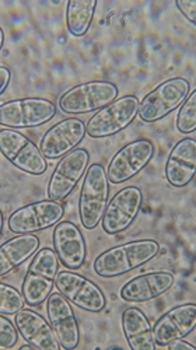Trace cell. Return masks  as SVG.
Returning a JSON list of instances; mask_svg holds the SVG:
<instances>
[{
    "mask_svg": "<svg viewBox=\"0 0 196 350\" xmlns=\"http://www.w3.org/2000/svg\"><path fill=\"white\" fill-rule=\"evenodd\" d=\"M160 252V244L153 239L133 240L101 252L94 259V272L104 279L132 272L153 260Z\"/></svg>",
    "mask_w": 196,
    "mask_h": 350,
    "instance_id": "1",
    "label": "cell"
},
{
    "mask_svg": "<svg viewBox=\"0 0 196 350\" xmlns=\"http://www.w3.org/2000/svg\"><path fill=\"white\" fill-rule=\"evenodd\" d=\"M59 264L58 255L49 247L41 248L33 256L21 284V293L28 306L38 307L48 301L59 273Z\"/></svg>",
    "mask_w": 196,
    "mask_h": 350,
    "instance_id": "2",
    "label": "cell"
},
{
    "mask_svg": "<svg viewBox=\"0 0 196 350\" xmlns=\"http://www.w3.org/2000/svg\"><path fill=\"white\" fill-rule=\"evenodd\" d=\"M109 180L101 164H92L84 177L79 196V217L86 230H94L108 208Z\"/></svg>",
    "mask_w": 196,
    "mask_h": 350,
    "instance_id": "3",
    "label": "cell"
},
{
    "mask_svg": "<svg viewBox=\"0 0 196 350\" xmlns=\"http://www.w3.org/2000/svg\"><path fill=\"white\" fill-rule=\"evenodd\" d=\"M191 93V81L185 77H173L160 83L146 94L139 105L137 116L146 124L158 122L180 108Z\"/></svg>",
    "mask_w": 196,
    "mask_h": 350,
    "instance_id": "4",
    "label": "cell"
},
{
    "mask_svg": "<svg viewBox=\"0 0 196 350\" xmlns=\"http://www.w3.org/2000/svg\"><path fill=\"white\" fill-rule=\"evenodd\" d=\"M118 97V87L111 81L97 80L77 84L65 92L58 101L59 109L66 115H83L97 112L114 103Z\"/></svg>",
    "mask_w": 196,
    "mask_h": 350,
    "instance_id": "5",
    "label": "cell"
},
{
    "mask_svg": "<svg viewBox=\"0 0 196 350\" xmlns=\"http://www.w3.org/2000/svg\"><path fill=\"white\" fill-rule=\"evenodd\" d=\"M56 115V105L41 97L17 98L0 105V125L8 129L38 128Z\"/></svg>",
    "mask_w": 196,
    "mask_h": 350,
    "instance_id": "6",
    "label": "cell"
},
{
    "mask_svg": "<svg viewBox=\"0 0 196 350\" xmlns=\"http://www.w3.org/2000/svg\"><path fill=\"white\" fill-rule=\"evenodd\" d=\"M136 96H124L97 111L86 125L87 135L93 139L111 137L126 129L139 113Z\"/></svg>",
    "mask_w": 196,
    "mask_h": 350,
    "instance_id": "7",
    "label": "cell"
},
{
    "mask_svg": "<svg viewBox=\"0 0 196 350\" xmlns=\"http://www.w3.org/2000/svg\"><path fill=\"white\" fill-rule=\"evenodd\" d=\"M64 215V205L59 202L45 199L14 211L9 217L8 227L17 236L36 234L38 231L58 226Z\"/></svg>",
    "mask_w": 196,
    "mask_h": 350,
    "instance_id": "8",
    "label": "cell"
},
{
    "mask_svg": "<svg viewBox=\"0 0 196 350\" xmlns=\"http://www.w3.org/2000/svg\"><path fill=\"white\" fill-rule=\"evenodd\" d=\"M0 152L16 168L30 175H41L48 168L46 159L37 144L14 129L0 131Z\"/></svg>",
    "mask_w": 196,
    "mask_h": 350,
    "instance_id": "9",
    "label": "cell"
},
{
    "mask_svg": "<svg viewBox=\"0 0 196 350\" xmlns=\"http://www.w3.org/2000/svg\"><path fill=\"white\" fill-rule=\"evenodd\" d=\"M55 287L70 304L87 312H101L107 306L102 290L93 280L74 271H59Z\"/></svg>",
    "mask_w": 196,
    "mask_h": 350,
    "instance_id": "10",
    "label": "cell"
},
{
    "mask_svg": "<svg viewBox=\"0 0 196 350\" xmlns=\"http://www.w3.org/2000/svg\"><path fill=\"white\" fill-rule=\"evenodd\" d=\"M154 156V144L149 139H137L120 149L111 159L107 175L112 184H122L145 170Z\"/></svg>",
    "mask_w": 196,
    "mask_h": 350,
    "instance_id": "11",
    "label": "cell"
},
{
    "mask_svg": "<svg viewBox=\"0 0 196 350\" xmlns=\"http://www.w3.org/2000/svg\"><path fill=\"white\" fill-rule=\"evenodd\" d=\"M143 205V193L137 187H125L111 198L101 227L108 236L126 231L140 213Z\"/></svg>",
    "mask_w": 196,
    "mask_h": 350,
    "instance_id": "12",
    "label": "cell"
},
{
    "mask_svg": "<svg viewBox=\"0 0 196 350\" xmlns=\"http://www.w3.org/2000/svg\"><path fill=\"white\" fill-rule=\"evenodd\" d=\"M90 163V153L86 149H76L65 156L55 167L49 184L48 199L61 202L66 199L86 175Z\"/></svg>",
    "mask_w": 196,
    "mask_h": 350,
    "instance_id": "13",
    "label": "cell"
},
{
    "mask_svg": "<svg viewBox=\"0 0 196 350\" xmlns=\"http://www.w3.org/2000/svg\"><path fill=\"white\" fill-rule=\"evenodd\" d=\"M86 124L79 118H66L49 128L41 137L40 149L46 160L64 159L77 149L86 136Z\"/></svg>",
    "mask_w": 196,
    "mask_h": 350,
    "instance_id": "14",
    "label": "cell"
},
{
    "mask_svg": "<svg viewBox=\"0 0 196 350\" xmlns=\"http://www.w3.org/2000/svg\"><path fill=\"white\" fill-rule=\"evenodd\" d=\"M196 328V304L185 303L164 312L153 327L157 346H168L174 340H182Z\"/></svg>",
    "mask_w": 196,
    "mask_h": 350,
    "instance_id": "15",
    "label": "cell"
},
{
    "mask_svg": "<svg viewBox=\"0 0 196 350\" xmlns=\"http://www.w3.org/2000/svg\"><path fill=\"white\" fill-rule=\"evenodd\" d=\"M53 250L61 264L69 271H79L86 264L87 244L81 230L72 221L64 220L53 228Z\"/></svg>",
    "mask_w": 196,
    "mask_h": 350,
    "instance_id": "16",
    "label": "cell"
},
{
    "mask_svg": "<svg viewBox=\"0 0 196 350\" xmlns=\"http://www.w3.org/2000/svg\"><path fill=\"white\" fill-rule=\"evenodd\" d=\"M46 314L61 346L74 350L80 343V328L70 303L61 293H52L46 301Z\"/></svg>",
    "mask_w": 196,
    "mask_h": 350,
    "instance_id": "17",
    "label": "cell"
},
{
    "mask_svg": "<svg viewBox=\"0 0 196 350\" xmlns=\"http://www.w3.org/2000/svg\"><path fill=\"white\" fill-rule=\"evenodd\" d=\"M176 283L171 272H146L130 279L121 288V299L128 303H146L165 295Z\"/></svg>",
    "mask_w": 196,
    "mask_h": 350,
    "instance_id": "18",
    "label": "cell"
},
{
    "mask_svg": "<svg viewBox=\"0 0 196 350\" xmlns=\"http://www.w3.org/2000/svg\"><path fill=\"white\" fill-rule=\"evenodd\" d=\"M165 180L174 188H184L196 175V140L184 137L176 143L168 154L165 168Z\"/></svg>",
    "mask_w": 196,
    "mask_h": 350,
    "instance_id": "19",
    "label": "cell"
},
{
    "mask_svg": "<svg viewBox=\"0 0 196 350\" xmlns=\"http://www.w3.org/2000/svg\"><path fill=\"white\" fill-rule=\"evenodd\" d=\"M14 324L27 342L37 350H61V343L48 321L34 310L24 308L14 315Z\"/></svg>",
    "mask_w": 196,
    "mask_h": 350,
    "instance_id": "20",
    "label": "cell"
},
{
    "mask_svg": "<svg viewBox=\"0 0 196 350\" xmlns=\"http://www.w3.org/2000/svg\"><path fill=\"white\" fill-rule=\"evenodd\" d=\"M121 325L130 350H156L153 327L142 310L128 307L122 312Z\"/></svg>",
    "mask_w": 196,
    "mask_h": 350,
    "instance_id": "21",
    "label": "cell"
},
{
    "mask_svg": "<svg viewBox=\"0 0 196 350\" xmlns=\"http://www.w3.org/2000/svg\"><path fill=\"white\" fill-rule=\"evenodd\" d=\"M40 251L36 234H21L5 241L0 247V276H6Z\"/></svg>",
    "mask_w": 196,
    "mask_h": 350,
    "instance_id": "22",
    "label": "cell"
},
{
    "mask_svg": "<svg viewBox=\"0 0 196 350\" xmlns=\"http://www.w3.org/2000/svg\"><path fill=\"white\" fill-rule=\"evenodd\" d=\"M97 3V0H69L66 8V27L70 36L80 38L89 33Z\"/></svg>",
    "mask_w": 196,
    "mask_h": 350,
    "instance_id": "23",
    "label": "cell"
},
{
    "mask_svg": "<svg viewBox=\"0 0 196 350\" xmlns=\"http://www.w3.org/2000/svg\"><path fill=\"white\" fill-rule=\"evenodd\" d=\"M176 126L180 133L189 135L196 132V89L189 93L184 104L180 107Z\"/></svg>",
    "mask_w": 196,
    "mask_h": 350,
    "instance_id": "24",
    "label": "cell"
},
{
    "mask_svg": "<svg viewBox=\"0 0 196 350\" xmlns=\"http://www.w3.org/2000/svg\"><path fill=\"white\" fill-rule=\"evenodd\" d=\"M24 304H27L25 299L16 287L8 283H0V314L16 315L24 310Z\"/></svg>",
    "mask_w": 196,
    "mask_h": 350,
    "instance_id": "25",
    "label": "cell"
},
{
    "mask_svg": "<svg viewBox=\"0 0 196 350\" xmlns=\"http://www.w3.org/2000/svg\"><path fill=\"white\" fill-rule=\"evenodd\" d=\"M18 329L16 324L6 317H0V349L10 350L18 342Z\"/></svg>",
    "mask_w": 196,
    "mask_h": 350,
    "instance_id": "26",
    "label": "cell"
},
{
    "mask_svg": "<svg viewBox=\"0 0 196 350\" xmlns=\"http://www.w3.org/2000/svg\"><path fill=\"white\" fill-rule=\"evenodd\" d=\"M176 6L182 16L196 27V0H177Z\"/></svg>",
    "mask_w": 196,
    "mask_h": 350,
    "instance_id": "27",
    "label": "cell"
},
{
    "mask_svg": "<svg viewBox=\"0 0 196 350\" xmlns=\"http://www.w3.org/2000/svg\"><path fill=\"white\" fill-rule=\"evenodd\" d=\"M12 81V70L6 66H0V94H5Z\"/></svg>",
    "mask_w": 196,
    "mask_h": 350,
    "instance_id": "28",
    "label": "cell"
},
{
    "mask_svg": "<svg viewBox=\"0 0 196 350\" xmlns=\"http://www.w3.org/2000/svg\"><path fill=\"white\" fill-rule=\"evenodd\" d=\"M168 350H196V347L186 340H174L167 346Z\"/></svg>",
    "mask_w": 196,
    "mask_h": 350,
    "instance_id": "29",
    "label": "cell"
},
{
    "mask_svg": "<svg viewBox=\"0 0 196 350\" xmlns=\"http://www.w3.org/2000/svg\"><path fill=\"white\" fill-rule=\"evenodd\" d=\"M5 46V31L3 28H0V48Z\"/></svg>",
    "mask_w": 196,
    "mask_h": 350,
    "instance_id": "30",
    "label": "cell"
},
{
    "mask_svg": "<svg viewBox=\"0 0 196 350\" xmlns=\"http://www.w3.org/2000/svg\"><path fill=\"white\" fill-rule=\"evenodd\" d=\"M18 350H37V349H34V347L30 346V345H23Z\"/></svg>",
    "mask_w": 196,
    "mask_h": 350,
    "instance_id": "31",
    "label": "cell"
},
{
    "mask_svg": "<svg viewBox=\"0 0 196 350\" xmlns=\"http://www.w3.org/2000/svg\"><path fill=\"white\" fill-rule=\"evenodd\" d=\"M108 350H124V349L120 347V346H112V347H109Z\"/></svg>",
    "mask_w": 196,
    "mask_h": 350,
    "instance_id": "32",
    "label": "cell"
},
{
    "mask_svg": "<svg viewBox=\"0 0 196 350\" xmlns=\"http://www.w3.org/2000/svg\"><path fill=\"white\" fill-rule=\"evenodd\" d=\"M2 350H6V349H2Z\"/></svg>",
    "mask_w": 196,
    "mask_h": 350,
    "instance_id": "33",
    "label": "cell"
}]
</instances>
